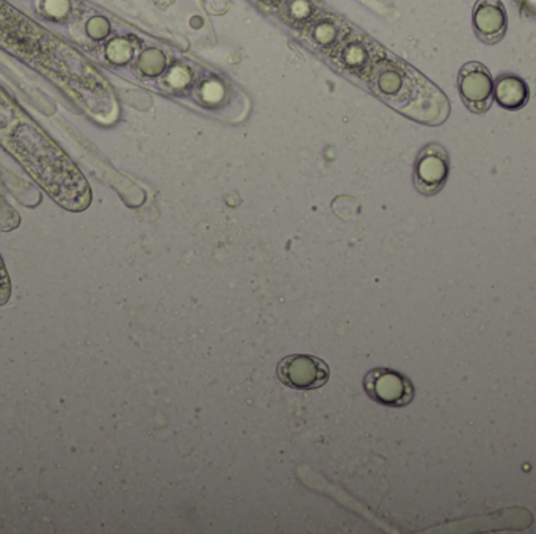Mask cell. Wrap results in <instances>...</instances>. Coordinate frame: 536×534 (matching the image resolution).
<instances>
[{
  "label": "cell",
  "mask_w": 536,
  "mask_h": 534,
  "mask_svg": "<svg viewBox=\"0 0 536 534\" xmlns=\"http://www.w3.org/2000/svg\"><path fill=\"white\" fill-rule=\"evenodd\" d=\"M494 99L498 100L499 106L505 110L518 112L529 104V85L518 76L503 74L494 82Z\"/></svg>",
  "instance_id": "cell-7"
},
{
  "label": "cell",
  "mask_w": 536,
  "mask_h": 534,
  "mask_svg": "<svg viewBox=\"0 0 536 534\" xmlns=\"http://www.w3.org/2000/svg\"><path fill=\"white\" fill-rule=\"evenodd\" d=\"M10 296H12V282L6 274L4 262L0 259V306H4L6 301L10 300Z\"/></svg>",
  "instance_id": "cell-8"
},
{
  "label": "cell",
  "mask_w": 536,
  "mask_h": 534,
  "mask_svg": "<svg viewBox=\"0 0 536 534\" xmlns=\"http://www.w3.org/2000/svg\"><path fill=\"white\" fill-rule=\"evenodd\" d=\"M475 34L486 45H496L507 34L509 16L500 0H477L472 13Z\"/></svg>",
  "instance_id": "cell-6"
},
{
  "label": "cell",
  "mask_w": 536,
  "mask_h": 534,
  "mask_svg": "<svg viewBox=\"0 0 536 534\" xmlns=\"http://www.w3.org/2000/svg\"><path fill=\"white\" fill-rule=\"evenodd\" d=\"M372 87L389 106L420 123L438 126L450 113V104L441 89L407 65L386 63Z\"/></svg>",
  "instance_id": "cell-1"
},
{
  "label": "cell",
  "mask_w": 536,
  "mask_h": 534,
  "mask_svg": "<svg viewBox=\"0 0 536 534\" xmlns=\"http://www.w3.org/2000/svg\"><path fill=\"white\" fill-rule=\"evenodd\" d=\"M364 390L375 403L387 407L408 406L416 396L411 379L394 368L376 367L367 372Z\"/></svg>",
  "instance_id": "cell-2"
},
{
  "label": "cell",
  "mask_w": 536,
  "mask_h": 534,
  "mask_svg": "<svg viewBox=\"0 0 536 534\" xmlns=\"http://www.w3.org/2000/svg\"><path fill=\"white\" fill-rule=\"evenodd\" d=\"M276 375L289 389L317 390L330 381L328 364L313 354H291L281 359Z\"/></svg>",
  "instance_id": "cell-3"
},
{
  "label": "cell",
  "mask_w": 536,
  "mask_h": 534,
  "mask_svg": "<svg viewBox=\"0 0 536 534\" xmlns=\"http://www.w3.org/2000/svg\"><path fill=\"white\" fill-rule=\"evenodd\" d=\"M459 88L469 112L483 115L494 100V80L483 63H466L459 74Z\"/></svg>",
  "instance_id": "cell-4"
},
{
  "label": "cell",
  "mask_w": 536,
  "mask_h": 534,
  "mask_svg": "<svg viewBox=\"0 0 536 534\" xmlns=\"http://www.w3.org/2000/svg\"><path fill=\"white\" fill-rule=\"evenodd\" d=\"M448 171L450 159L447 150L433 143L420 150L414 169V185L422 195H438L446 187Z\"/></svg>",
  "instance_id": "cell-5"
}]
</instances>
